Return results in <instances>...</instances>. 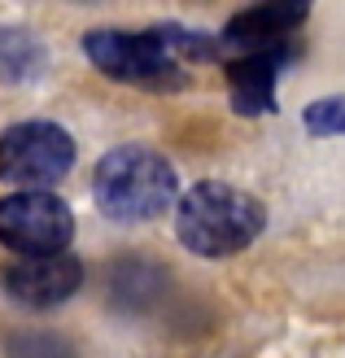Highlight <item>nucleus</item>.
I'll return each mask as SVG.
<instances>
[{"label": "nucleus", "instance_id": "1", "mask_svg": "<svg viewBox=\"0 0 345 358\" xmlns=\"http://www.w3.org/2000/svg\"><path fill=\"white\" fill-rule=\"evenodd\" d=\"M219 40L188 27H149V31H87L83 57L101 75L140 87H179L188 62L219 57Z\"/></svg>", "mask_w": 345, "mask_h": 358}, {"label": "nucleus", "instance_id": "2", "mask_svg": "<svg viewBox=\"0 0 345 358\" xmlns=\"http://www.w3.org/2000/svg\"><path fill=\"white\" fill-rule=\"evenodd\" d=\"M267 223V210L253 192L236 188V184H192L175 206V236L184 249L202 258H227L241 254L258 241V231Z\"/></svg>", "mask_w": 345, "mask_h": 358}, {"label": "nucleus", "instance_id": "3", "mask_svg": "<svg viewBox=\"0 0 345 358\" xmlns=\"http://www.w3.org/2000/svg\"><path fill=\"white\" fill-rule=\"evenodd\" d=\"M179 179L157 149L122 145L110 149L92 171V201L114 223H149L175 206Z\"/></svg>", "mask_w": 345, "mask_h": 358}, {"label": "nucleus", "instance_id": "4", "mask_svg": "<svg viewBox=\"0 0 345 358\" xmlns=\"http://www.w3.org/2000/svg\"><path fill=\"white\" fill-rule=\"evenodd\" d=\"M75 166V140L57 122H13L0 136V179L13 188H48Z\"/></svg>", "mask_w": 345, "mask_h": 358}, {"label": "nucleus", "instance_id": "5", "mask_svg": "<svg viewBox=\"0 0 345 358\" xmlns=\"http://www.w3.org/2000/svg\"><path fill=\"white\" fill-rule=\"evenodd\" d=\"M75 236V214L44 188H17L0 196V245L13 254H57Z\"/></svg>", "mask_w": 345, "mask_h": 358}, {"label": "nucleus", "instance_id": "6", "mask_svg": "<svg viewBox=\"0 0 345 358\" xmlns=\"http://www.w3.org/2000/svg\"><path fill=\"white\" fill-rule=\"evenodd\" d=\"M83 284V262L57 249V254H17L13 262L0 266V289L27 310H52L70 301Z\"/></svg>", "mask_w": 345, "mask_h": 358}, {"label": "nucleus", "instance_id": "7", "mask_svg": "<svg viewBox=\"0 0 345 358\" xmlns=\"http://www.w3.org/2000/svg\"><path fill=\"white\" fill-rule=\"evenodd\" d=\"M297 57H302V44H293V40H276V44H262V48H241L223 66L232 110L245 114V118L271 114L276 110V83L284 75V66L297 62Z\"/></svg>", "mask_w": 345, "mask_h": 358}, {"label": "nucleus", "instance_id": "8", "mask_svg": "<svg viewBox=\"0 0 345 358\" xmlns=\"http://www.w3.org/2000/svg\"><path fill=\"white\" fill-rule=\"evenodd\" d=\"M315 0H258V5H249L232 17L223 27L219 44L223 48H262V44H276V40H288L302 22L306 13H311Z\"/></svg>", "mask_w": 345, "mask_h": 358}, {"label": "nucleus", "instance_id": "9", "mask_svg": "<svg viewBox=\"0 0 345 358\" xmlns=\"http://www.w3.org/2000/svg\"><path fill=\"white\" fill-rule=\"evenodd\" d=\"M44 62H48V52H44V44L35 40L31 31L0 27V75H5V79H13V83L40 79L44 75Z\"/></svg>", "mask_w": 345, "mask_h": 358}, {"label": "nucleus", "instance_id": "10", "mask_svg": "<svg viewBox=\"0 0 345 358\" xmlns=\"http://www.w3.org/2000/svg\"><path fill=\"white\" fill-rule=\"evenodd\" d=\"M5 358H75V345L57 332H17L9 336Z\"/></svg>", "mask_w": 345, "mask_h": 358}, {"label": "nucleus", "instance_id": "11", "mask_svg": "<svg viewBox=\"0 0 345 358\" xmlns=\"http://www.w3.org/2000/svg\"><path fill=\"white\" fill-rule=\"evenodd\" d=\"M302 127L311 136H345V96H323L302 110Z\"/></svg>", "mask_w": 345, "mask_h": 358}]
</instances>
